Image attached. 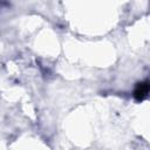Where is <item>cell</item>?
I'll return each instance as SVG.
<instances>
[{
  "instance_id": "2",
  "label": "cell",
  "mask_w": 150,
  "mask_h": 150,
  "mask_svg": "<svg viewBox=\"0 0 150 150\" xmlns=\"http://www.w3.org/2000/svg\"><path fill=\"white\" fill-rule=\"evenodd\" d=\"M2 2H4V1H2V0H0V8L4 6V4H2Z\"/></svg>"
},
{
  "instance_id": "1",
  "label": "cell",
  "mask_w": 150,
  "mask_h": 150,
  "mask_svg": "<svg viewBox=\"0 0 150 150\" xmlns=\"http://www.w3.org/2000/svg\"><path fill=\"white\" fill-rule=\"evenodd\" d=\"M149 81L145 80V81H142V82H138L137 86L135 87V90H134V97L136 101L141 102L143 101L144 98L148 97V94H149Z\"/></svg>"
}]
</instances>
